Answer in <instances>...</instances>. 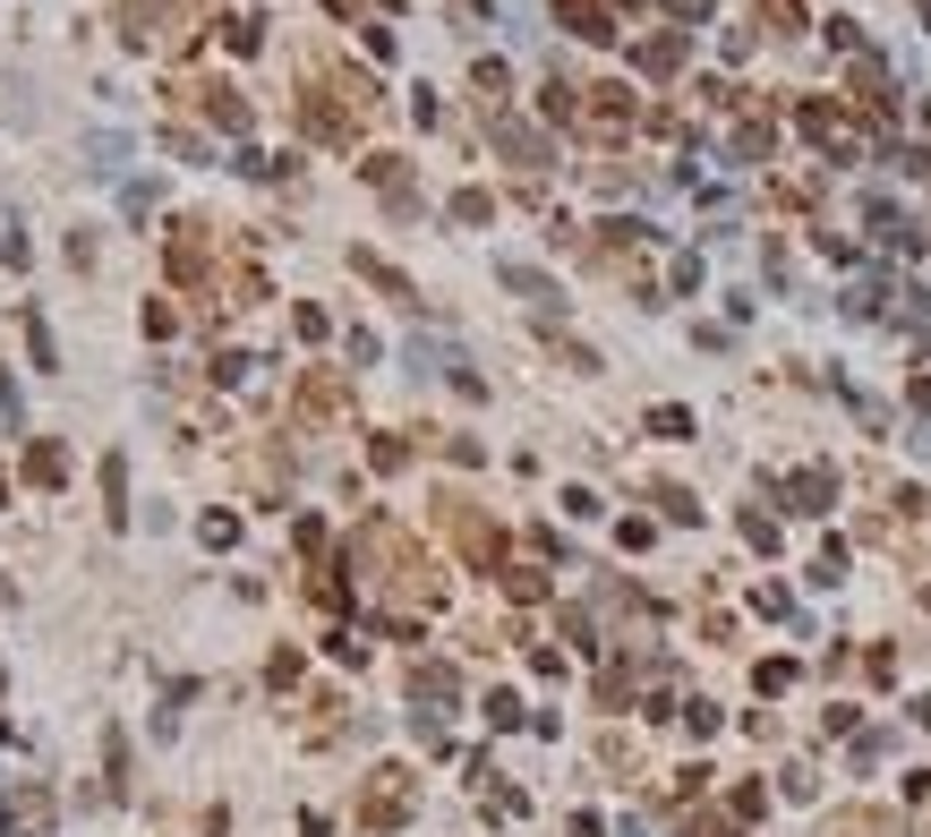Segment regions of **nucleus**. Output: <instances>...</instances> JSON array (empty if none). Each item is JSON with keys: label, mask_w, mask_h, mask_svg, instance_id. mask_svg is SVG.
Instances as JSON below:
<instances>
[{"label": "nucleus", "mask_w": 931, "mask_h": 837, "mask_svg": "<svg viewBox=\"0 0 931 837\" xmlns=\"http://www.w3.org/2000/svg\"><path fill=\"white\" fill-rule=\"evenodd\" d=\"M351 573H359V590L385 607V624L393 633H411V615H427L436 598H445V573L427 564V548H419L411 530L393 513H368L359 521V539H351Z\"/></svg>", "instance_id": "obj_1"}, {"label": "nucleus", "mask_w": 931, "mask_h": 837, "mask_svg": "<svg viewBox=\"0 0 931 837\" xmlns=\"http://www.w3.org/2000/svg\"><path fill=\"white\" fill-rule=\"evenodd\" d=\"M436 521L453 530V548L470 555V564H505V530H496L470 496H436Z\"/></svg>", "instance_id": "obj_2"}, {"label": "nucleus", "mask_w": 931, "mask_h": 837, "mask_svg": "<svg viewBox=\"0 0 931 837\" xmlns=\"http://www.w3.org/2000/svg\"><path fill=\"white\" fill-rule=\"evenodd\" d=\"M162 257H171V283L205 290V283H214V223L180 214V223H171V248H162Z\"/></svg>", "instance_id": "obj_3"}, {"label": "nucleus", "mask_w": 931, "mask_h": 837, "mask_svg": "<svg viewBox=\"0 0 931 837\" xmlns=\"http://www.w3.org/2000/svg\"><path fill=\"white\" fill-rule=\"evenodd\" d=\"M120 34H129L137 52H146V43H180V34H189V9H180V0H120Z\"/></svg>", "instance_id": "obj_4"}, {"label": "nucleus", "mask_w": 931, "mask_h": 837, "mask_svg": "<svg viewBox=\"0 0 931 837\" xmlns=\"http://www.w3.org/2000/svg\"><path fill=\"white\" fill-rule=\"evenodd\" d=\"M411 795H419L411 770H377V777H368V795H359V829H393V820L411 812Z\"/></svg>", "instance_id": "obj_5"}, {"label": "nucleus", "mask_w": 931, "mask_h": 837, "mask_svg": "<svg viewBox=\"0 0 931 837\" xmlns=\"http://www.w3.org/2000/svg\"><path fill=\"white\" fill-rule=\"evenodd\" d=\"M795 129L812 137V146H821V155H837V162H855V129H846V112H837V103H795Z\"/></svg>", "instance_id": "obj_6"}, {"label": "nucleus", "mask_w": 931, "mask_h": 837, "mask_svg": "<svg viewBox=\"0 0 931 837\" xmlns=\"http://www.w3.org/2000/svg\"><path fill=\"white\" fill-rule=\"evenodd\" d=\"M171 95L197 103V112H205L223 137H248V95H240V86H223V77H214V86H171Z\"/></svg>", "instance_id": "obj_7"}, {"label": "nucleus", "mask_w": 931, "mask_h": 837, "mask_svg": "<svg viewBox=\"0 0 931 837\" xmlns=\"http://www.w3.org/2000/svg\"><path fill=\"white\" fill-rule=\"evenodd\" d=\"M581 120H590L599 137H615V129L642 120V103H633V86H581Z\"/></svg>", "instance_id": "obj_8"}, {"label": "nucleus", "mask_w": 931, "mask_h": 837, "mask_svg": "<svg viewBox=\"0 0 931 837\" xmlns=\"http://www.w3.org/2000/svg\"><path fill=\"white\" fill-rule=\"evenodd\" d=\"M334 411H351V385L334 368H308L299 377V418H334Z\"/></svg>", "instance_id": "obj_9"}, {"label": "nucleus", "mask_w": 931, "mask_h": 837, "mask_svg": "<svg viewBox=\"0 0 931 837\" xmlns=\"http://www.w3.org/2000/svg\"><path fill=\"white\" fill-rule=\"evenodd\" d=\"M359 171H368V180L385 189V205H393V214H419V189H411V162H402V155H368Z\"/></svg>", "instance_id": "obj_10"}, {"label": "nucleus", "mask_w": 931, "mask_h": 837, "mask_svg": "<svg viewBox=\"0 0 931 837\" xmlns=\"http://www.w3.org/2000/svg\"><path fill=\"white\" fill-rule=\"evenodd\" d=\"M556 18H564L581 43H607L615 34V0H556Z\"/></svg>", "instance_id": "obj_11"}, {"label": "nucleus", "mask_w": 931, "mask_h": 837, "mask_svg": "<svg viewBox=\"0 0 931 837\" xmlns=\"http://www.w3.org/2000/svg\"><path fill=\"white\" fill-rule=\"evenodd\" d=\"M496 146H505V155H514V162H530V171H539V162H547V137L530 129V120H514V112H496Z\"/></svg>", "instance_id": "obj_12"}, {"label": "nucleus", "mask_w": 931, "mask_h": 837, "mask_svg": "<svg viewBox=\"0 0 931 837\" xmlns=\"http://www.w3.org/2000/svg\"><path fill=\"white\" fill-rule=\"evenodd\" d=\"M786 505H795V513H829L837 479H829V470H795V479H786Z\"/></svg>", "instance_id": "obj_13"}, {"label": "nucleus", "mask_w": 931, "mask_h": 837, "mask_svg": "<svg viewBox=\"0 0 931 837\" xmlns=\"http://www.w3.org/2000/svg\"><path fill=\"white\" fill-rule=\"evenodd\" d=\"M829 837H914V829H906L898 812H837Z\"/></svg>", "instance_id": "obj_14"}, {"label": "nucleus", "mask_w": 931, "mask_h": 837, "mask_svg": "<svg viewBox=\"0 0 931 837\" xmlns=\"http://www.w3.org/2000/svg\"><path fill=\"white\" fill-rule=\"evenodd\" d=\"M871 240H880V248H914L923 231H914V214H898L889 197H871Z\"/></svg>", "instance_id": "obj_15"}, {"label": "nucleus", "mask_w": 931, "mask_h": 837, "mask_svg": "<svg viewBox=\"0 0 931 837\" xmlns=\"http://www.w3.org/2000/svg\"><path fill=\"white\" fill-rule=\"evenodd\" d=\"M411 692H419V701H436V709H445L453 692H462V676H453L445 658H419V667H411Z\"/></svg>", "instance_id": "obj_16"}, {"label": "nucleus", "mask_w": 931, "mask_h": 837, "mask_svg": "<svg viewBox=\"0 0 931 837\" xmlns=\"http://www.w3.org/2000/svg\"><path fill=\"white\" fill-rule=\"evenodd\" d=\"M103 521H129V453H103Z\"/></svg>", "instance_id": "obj_17"}, {"label": "nucleus", "mask_w": 931, "mask_h": 837, "mask_svg": "<svg viewBox=\"0 0 931 837\" xmlns=\"http://www.w3.org/2000/svg\"><path fill=\"white\" fill-rule=\"evenodd\" d=\"M27 479H34V487H61V479H68V445L34 436V445H27Z\"/></svg>", "instance_id": "obj_18"}, {"label": "nucleus", "mask_w": 931, "mask_h": 837, "mask_svg": "<svg viewBox=\"0 0 931 837\" xmlns=\"http://www.w3.org/2000/svg\"><path fill=\"white\" fill-rule=\"evenodd\" d=\"M351 274H368V283L385 290V299H411V308H419V290H411V274H393L385 257H368V248H351Z\"/></svg>", "instance_id": "obj_19"}, {"label": "nucleus", "mask_w": 931, "mask_h": 837, "mask_svg": "<svg viewBox=\"0 0 931 837\" xmlns=\"http://www.w3.org/2000/svg\"><path fill=\"white\" fill-rule=\"evenodd\" d=\"M770 146H777V120H770V112H743L736 155H743V162H770Z\"/></svg>", "instance_id": "obj_20"}, {"label": "nucleus", "mask_w": 931, "mask_h": 837, "mask_svg": "<svg viewBox=\"0 0 931 837\" xmlns=\"http://www.w3.org/2000/svg\"><path fill=\"white\" fill-rule=\"evenodd\" d=\"M633 61H642L649 77H675V68H684V34H649V43L633 52Z\"/></svg>", "instance_id": "obj_21"}, {"label": "nucleus", "mask_w": 931, "mask_h": 837, "mask_svg": "<svg viewBox=\"0 0 931 837\" xmlns=\"http://www.w3.org/2000/svg\"><path fill=\"white\" fill-rule=\"evenodd\" d=\"M539 112H547V120H581V86H573V77H547Z\"/></svg>", "instance_id": "obj_22"}, {"label": "nucleus", "mask_w": 931, "mask_h": 837, "mask_svg": "<svg viewBox=\"0 0 931 837\" xmlns=\"http://www.w3.org/2000/svg\"><path fill=\"white\" fill-rule=\"evenodd\" d=\"M223 43L240 52V61H248V52H265V18H248V9H240V18H223Z\"/></svg>", "instance_id": "obj_23"}, {"label": "nucleus", "mask_w": 931, "mask_h": 837, "mask_svg": "<svg viewBox=\"0 0 931 837\" xmlns=\"http://www.w3.org/2000/svg\"><path fill=\"white\" fill-rule=\"evenodd\" d=\"M505 290H521V299H539V308H556V283H547L539 265H505Z\"/></svg>", "instance_id": "obj_24"}, {"label": "nucleus", "mask_w": 931, "mask_h": 837, "mask_svg": "<svg viewBox=\"0 0 931 837\" xmlns=\"http://www.w3.org/2000/svg\"><path fill=\"white\" fill-rule=\"evenodd\" d=\"M470 86H479V103H496V112H505V95H514L505 61H479V68H470Z\"/></svg>", "instance_id": "obj_25"}, {"label": "nucleus", "mask_w": 931, "mask_h": 837, "mask_svg": "<svg viewBox=\"0 0 931 837\" xmlns=\"http://www.w3.org/2000/svg\"><path fill=\"white\" fill-rule=\"evenodd\" d=\"M27 351H34V368H61V342H52V325L27 308Z\"/></svg>", "instance_id": "obj_26"}, {"label": "nucleus", "mask_w": 931, "mask_h": 837, "mask_svg": "<svg viewBox=\"0 0 931 837\" xmlns=\"http://www.w3.org/2000/svg\"><path fill=\"white\" fill-rule=\"evenodd\" d=\"M505 590L530 607V598H547V573H539V564H505Z\"/></svg>", "instance_id": "obj_27"}, {"label": "nucleus", "mask_w": 931, "mask_h": 837, "mask_svg": "<svg viewBox=\"0 0 931 837\" xmlns=\"http://www.w3.org/2000/svg\"><path fill=\"white\" fill-rule=\"evenodd\" d=\"M761 34H803V9L795 0H761Z\"/></svg>", "instance_id": "obj_28"}, {"label": "nucleus", "mask_w": 931, "mask_h": 837, "mask_svg": "<svg viewBox=\"0 0 931 837\" xmlns=\"http://www.w3.org/2000/svg\"><path fill=\"white\" fill-rule=\"evenodd\" d=\"M197 539H205V548H240V513H205Z\"/></svg>", "instance_id": "obj_29"}, {"label": "nucleus", "mask_w": 931, "mask_h": 837, "mask_svg": "<svg viewBox=\"0 0 931 837\" xmlns=\"http://www.w3.org/2000/svg\"><path fill=\"white\" fill-rule=\"evenodd\" d=\"M649 436H667V445H675V436H692V411H675V402H658V411H649Z\"/></svg>", "instance_id": "obj_30"}, {"label": "nucleus", "mask_w": 931, "mask_h": 837, "mask_svg": "<svg viewBox=\"0 0 931 837\" xmlns=\"http://www.w3.org/2000/svg\"><path fill=\"white\" fill-rule=\"evenodd\" d=\"M487 214H496V197H487V189H462V197H453V223H487Z\"/></svg>", "instance_id": "obj_31"}, {"label": "nucleus", "mask_w": 931, "mask_h": 837, "mask_svg": "<svg viewBox=\"0 0 931 837\" xmlns=\"http://www.w3.org/2000/svg\"><path fill=\"white\" fill-rule=\"evenodd\" d=\"M658 513H667V521H701V505H692L684 487H658Z\"/></svg>", "instance_id": "obj_32"}, {"label": "nucleus", "mask_w": 931, "mask_h": 837, "mask_svg": "<svg viewBox=\"0 0 931 837\" xmlns=\"http://www.w3.org/2000/svg\"><path fill=\"white\" fill-rule=\"evenodd\" d=\"M368 462H377V470H402V462H411V445H402V436H377V445H368Z\"/></svg>", "instance_id": "obj_33"}, {"label": "nucleus", "mask_w": 931, "mask_h": 837, "mask_svg": "<svg viewBox=\"0 0 931 837\" xmlns=\"http://www.w3.org/2000/svg\"><path fill=\"white\" fill-rule=\"evenodd\" d=\"M487 727H521V701H514V692H487Z\"/></svg>", "instance_id": "obj_34"}, {"label": "nucleus", "mask_w": 931, "mask_h": 837, "mask_svg": "<svg viewBox=\"0 0 931 837\" xmlns=\"http://www.w3.org/2000/svg\"><path fill=\"white\" fill-rule=\"evenodd\" d=\"M743 539H752V548L770 555V548H777V521H770V513H743Z\"/></svg>", "instance_id": "obj_35"}, {"label": "nucleus", "mask_w": 931, "mask_h": 837, "mask_svg": "<svg viewBox=\"0 0 931 837\" xmlns=\"http://www.w3.org/2000/svg\"><path fill=\"white\" fill-rule=\"evenodd\" d=\"M162 146H171L180 162H197V155H205V137H197V129H162Z\"/></svg>", "instance_id": "obj_36"}, {"label": "nucleus", "mask_w": 931, "mask_h": 837, "mask_svg": "<svg viewBox=\"0 0 931 837\" xmlns=\"http://www.w3.org/2000/svg\"><path fill=\"white\" fill-rule=\"evenodd\" d=\"M0 411H9V377H0Z\"/></svg>", "instance_id": "obj_37"}, {"label": "nucleus", "mask_w": 931, "mask_h": 837, "mask_svg": "<svg viewBox=\"0 0 931 837\" xmlns=\"http://www.w3.org/2000/svg\"><path fill=\"white\" fill-rule=\"evenodd\" d=\"M0 496H9V470H0Z\"/></svg>", "instance_id": "obj_38"}, {"label": "nucleus", "mask_w": 931, "mask_h": 837, "mask_svg": "<svg viewBox=\"0 0 931 837\" xmlns=\"http://www.w3.org/2000/svg\"><path fill=\"white\" fill-rule=\"evenodd\" d=\"M923 9H931V0H923Z\"/></svg>", "instance_id": "obj_39"}]
</instances>
